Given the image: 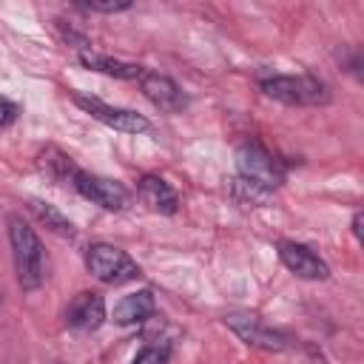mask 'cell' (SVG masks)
I'll use <instances>...</instances> for the list:
<instances>
[{"mask_svg":"<svg viewBox=\"0 0 364 364\" xmlns=\"http://www.w3.org/2000/svg\"><path fill=\"white\" fill-rule=\"evenodd\" d=\"M276 247H279L282 264H284L293 276L307 279V282H324V279H330V264H327L316 250H310L307 245L293 242V239H282Z\"/></svg>","mask_w":364,"mask_h":364,"instance_id":"ba28073f","label":"cell"},{"mask_svg":"<svg viewBox=\"0 0 364 364\" xmlns=\"http://www.w3.org/2000/svg\"><path fill=\"white\" fill-rule=\"evenodd\" d=\"M85 267L88 273L102 284H125L139 276V264L119 247L108 242H94L85 250Z\"/></svg>","mask_w":364,"mask_h":364,"instance_id":"5b68a950","label":"cell"},{"mask_svg":"<svg viewBox=\"0 0 364 364\" xmlns=\"http://www.w3.org/2000/svg\"><path fill=\"white\" fill-rule=\"evenodd\" d=\"M17 114H20L17 102H11V100L0 97V131H3V128H9V125L17 119Z\"/></svg>","mask_w":364,"mask_h":364,"instance_id":"d6986e66","label":"cell"},{"mask_svg":"<svg viewBox=\"0 0 364 364\" xmlns=\"http://www.w3.org/2000/svg\"><path fill=\"white\" fill-rule=\"evenodd\" d=\"M136 191H139V196H142V202H145L148 208H154V210H159V213H165V216H171V213L179 210V193H176L162 176H156V173L139 176Z\"/></svg>","mask_w":364,"mask_h":364,"instance_id":"7c38bea8","label":"cell"},{"mask_svg":"<svg viewBox=\"0 0 364 364\" xmlns=\"http://www.w3.org/2000/svg\"><path fill=\"white\" fill-rule=\"evenodd\" d=\"M28 210L48 228V230H54L57 236H65V239H71L77 230H74V225H71V219H65L54 205H48V202H43V199H28Z\"/></svg>","mask_w":364,"mask_h":364,"instance_id":"5bb4252c","label":"cell"},{"mask_svg":"<svg viewBox=\"0 0 364 364\" xmlns=\"http://www.w3.org/2000/svg\"><path fill=\"white\" fill-rule=\"evenodd\" d=\"M71 188L91 199L94 205L105 208V210H125L131 205V191L117 182V179H108V176H100V173H88V171H77L74 173V182Z\"/></svg>","mask_w":364,"mask_h":364,"instance_id":"52a82bcc","label":"cell"},{"mask_svg":"<svg viewBox=\"0 0 364 364\" xmlns=\"http://www.w3.org/2000/svg\"><path fill=\"white\" fill-rule=\"evenodd\" d=\"M77 60H80L85 68L100 71V74H108V77H117V80H142V74H145V65H139V63H125V60L100 54V51H94V48L80 51Z\"/></svg>","mask_w":364,"mask_h":364,"instance_id":"4fadbf2b","label":"cell"},{"mask_svg":"<svg viewBox=\"0 0 364 364\" xmlns=\"http://www.w3.org/2000/svg\"><path fill=\"white\" fill-rule=\"evenodd\" d=\"M9 225V245H11V259H14V273H17V284L31 293L43 284L46 267H43V242L34 233V228L20 216V213H9L6 219Z\"/></svg>","mask_w":364,"mask_h":364,"instance_id":"6da1fadb","label":"cell"},{"mask_svg":"<svg viewBox=\"0 0 364 364\" xmlns=\"http://www.w3.org/2000/svg\"><path fill=\"white\" fill-rule=\"evenodd\" d=\"M236 168H239V176L264 188V191H276L282 182H284V162L270 151L264 148L262 142L250 139V142H242L239 151H236Z\"/></svg>","mask_w":364,"mask_h":364,"instance_id":"277c9868","label":"cell"},{"mask_svg":"<svg viewBox=\"0 0 364 364\" xmlns=\"http://www.w3.org/2000/svg\"><path fill=\"white\" fill-rule=\"evenodd\" d=\"M40 162H43V168H46L57 182H65V185H71V182H74V173L80 171V168H74L71 156L63 154V151L54 148V145H48V148L40 154Z\"/></svg>","mask_w":364,"mask_h":364,"instance_id":"9a60e30c","label":"cell"},{"mask_svg":"<svg viewBox=\"0 0 364 364\" xmlns=\"http://www.w3.org/2000/svg\"><path fill=\"white\" fill-rule=\"evenodd\" d=\"M247 347H259V350H267V353H287V350H299L304 341L284 333V330H276L270 324H264L256 313H247V310H233V313H225L222 318Z\"/></svg>","mask_w":364,"mask_h":364,"instance_id":"3957f363","label":"cell"},{"mask_svg":"<svg viewBox=\"0 0 364 364\" xmlns=\"http://www.w3.org/2000/svg\"><path fill=\"white\" fill-rule=\"evenodd\" d=\"M230 196H233L239 205L264 208V205L270 202L273 191H264V188H259V185H253V182H247V179H242V176H233V182H230Z\"/></svg>","mask_w":364,"mask_h":364,"instance_id":"2e32d148","label":"cell"},{"mask_svg":"<svg viewBox=\"0 0 364 364\" xmlns=\"http://www.w3.org/2000/svg\"><path fill=\"white\" fill-rule=\"evenodd\" d=\"M139 88L142 94L159 108V111H168V114H176L188 105V97L182 94V88L168 77V74H159V71H145L142 80H139Z\"/></svg>","mask_w":364,"mask_h":364,"instance_id":"30bf717a","label":"cell"},{"mask_svg":"<svg viewBox=\"0 0 364 364\" xmlns=\"http://www.w3.org/2000/svg\"><path fill=\"white\" fill-rule=\"evenodd\" d=\"M80 9H85V11H100V14H117V11H128L131 9V3L128 0H122V3H114V0H108V3H77Z\"/></svg>","mask_w":364,"mask_h":364,"instance_id":"ac0fdd59","label":"cell"},{"mask_svg":"<svg viewBox=\"0 0 364 364\" xmlns=\"http://www.w3.org/2000/svg\"><path fill=\"white\" fill-rule=\"evenodd\" d=\"M156 313V299L151 290H136V293H128L122 296L117 304H114V324L119 327H131V324H142L148 321L151 316Z\"/></svg>","mask_w":364,"mask_h":364,"instance_id":"8fae6325","label":"cell"},{"mask_svg":"<svg viewBox=\"0 0 364 364\" xmlns=\"http://www.w3.org/2000/svg\"><path fill=\"white\" fill-rule=\"evenodd\" d=\"M262 91L284 105H327L330 85L316 74H270L262 77Z\"/></svg>","mask_w":364,"mask_h":364,"instance_id":"7a4b0ae2","label":"cell"},{"mask_svg":"<svg viewBox=\"0 0 364 364\" xmlns=\"http://www.w3.org/2000/svg\"><path fill=\"white\" fill-rule=\"evenodd\" d=\"M71 100H74L77 108H82L85 114H91L97 122H102V125H108V128H114V131H119V134H145V131L151 128V122H148L142 114H136V111H131V108L108 105V102H102L100 97L71 94Z\"/></svg>","mask_w":364,"mask_h":364,"instance_id":"8992f818","label":"cell"},{"mask_svg":"<svg viewBox=\"0 0 364 364\" xmlns=\"http://www.w3.org/2000/svg\"><path fill=\"white\" fill-rule=\"evenodd\" d=\"M168 361H171V344H168V341L145 344V347H139V353L131 358V364H168Z\"/></svg>","mask_w":364,"mask_h":364,"instance_id":"e0dca14e","label":"cell"},{"mask_svg":"<svg viewBox=\"0 0 364 364\" xmlns=\"http://www.w3.org/2000/svg\"><path fill=\"white\" fill-rule=\"evenodd\" d=\"M350 230H353V236H355V242H361V210H355V213H353V222H350Z\"/></svg>","mask_w":364,"mask_h":364,"instance_id":"ffe728a7","label":"cell"},{"mask_svg":"<svg viewBox=\"0 0 364 364\" xmlns=\"http://www.w3.org/2000/svg\"><path fill=\"white\" fill-rule=\"evenodd\" d=\"M105 321V299L94 290L77 293L65 307V324L80 333H94Z\"/></svg>","mask_w":364,"mask_h":364,"instance_id":"9c48e42d","label":"cell"}]
</instances>
